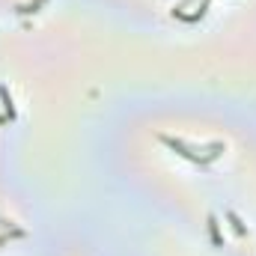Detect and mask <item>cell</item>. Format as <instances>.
I'll list each match as a JSON object with an SVG mask.
<instances>
[{
    "label": "cell",
    "instance_id": "6da1fadb",
    "mask_svg": "<svg viewBox=\"0 0 256 256\" xmlns=\"http://www.w3.org/2000/svg\"><path fill=\"white\" fill-rule=\"evenodd\" d=\"M0 96H3V108H6V116L12 120V116H15V108H12V98H9V92H6V90H0Z\"/></svg>",
    "mask_w": 256,
    "mask_h": 256
}]
</instances>
